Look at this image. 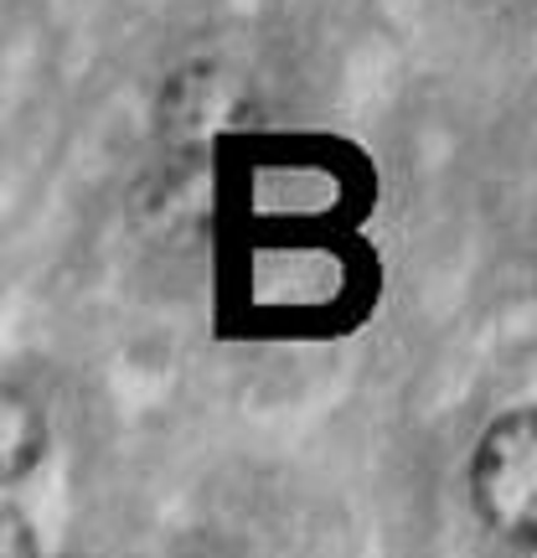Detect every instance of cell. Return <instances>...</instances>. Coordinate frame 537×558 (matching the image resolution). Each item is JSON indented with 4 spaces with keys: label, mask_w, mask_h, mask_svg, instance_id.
I'll return each mask as SVG.
<instances>
[{
    "label": "cell",
    "mask_w": 537,
    "mask_h": 558,
    "mask_svg": "<svg viewBox=\"0 0 537 558\" xmlns=\"http://www.w3.org/2000/svg\"><path fill=\"white\" fill-rule=\"evenodd\" d=\"M239 114H243L239 73L212 58H202V62H186L176 78L160 88L156 135L166 140L171 150H202L207 140L222 135Z\"/></svg>",
    "instance_id": "obj_2"
},
{
    "label": "cell",
    "mask_w": 537,
    "mask_h": 558,
    "mask_svg": "<svg viewBox=\"0 0 537 558\" xmlns=\"http://www.w3.org/2000/svg\"><path fill=\"white\" fill-rule=\"evenodd\" d=\"M41 456H47V418L21 388H5L0 393V471L5 481L32 476Z\"/></svg>",
    "instance_id": "obj_3"
},
{
    "label": "cell",
    "mask_w": 537,
    "mask_h": 558,
    "mask_svg": "<svg viewBox=\"0 0 537 558\" xmlns=\"http://www.w3.org/2000/svg\"><path fill=\"white\" fill-rule=\"evenodd\" d=\"M471 512L507 548H537V409L491 418L476 439Z\"/></svg>",
    "instance_id": "obj_1"
}]
</instances>
